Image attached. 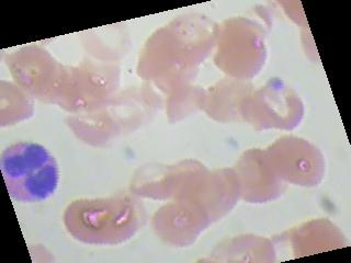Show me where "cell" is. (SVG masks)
I'll list each match as a JSON object with an SVG mask.
<instances>
[{
    "label": "cell",
    "mask_w": 351,
    "mask_h": 263,
    "mask_svg": "<svg viewBox=\"0 0 351 263\" xmlns=\"http://www.w3.org/2000/svg\"><path fill=\"white\" fill-rule=\"evenodd\" d=\"M1 171L11 199L16 202H43L58 189L60 171L44 146L18 142L1 155Z\"/></svg>",
    "instance_id": "obj_1"
}]
</instances>
